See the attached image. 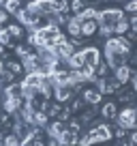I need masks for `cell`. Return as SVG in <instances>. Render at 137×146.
<instances>
[{"label": "cell", "mask_w": 137, "mask_h": 146, "mask_svg": "<svg viewBox=\"0 0 137 146\" xmlns=\"http://www.w3.org/2000/svg\"><path fill=\"white\" fill-rule=\"evenodd\" d=\"M7 17H9V15H7V11H5V9H0V26L7 22Z\"/></svg>", "instance_id": "33"}, {"label": "cell", "mask_w": 137, "mask_h": 146, "mask_svg": "<svg viewBox=\"0 0 137 146\" xmlns=\"http://www.w3.org/2000/svg\"><path fill=\"white\" fill-rule=\"evenodd\" d=\"M7 30H9V36H11V41H13V39H17V41H19V39L24 36V28L19 26V24H13V26H9Z\"/></svg>", "instance_id": "22"}, {"label": "cell", "mask_w": 137, "mask_h": 146, "mask_svg": "<svg viewBox=\"0 0 137 146\" xmlns=\"http://www.w3.org/2000/svg\"><path fill=\"white\" fill-rule=\"evenodd\" d=\"M67 129V123H60V120H54L51 125H47L45 127V131H47V135L51 137V140H56V137L60 135V133Z\"/></svg>", "instance_id": "14"}, {"label": "cell", "mask_w": 137, "mask_h": 146, "mask_svg": "<svg viewBox=\"0 0 137 146\" xmlns=\"http://www.w3.org/2000/svg\"><path fill=\"white\" fill-rule=\"evenodd\" d=\"M5 69L11 73V75H13V78H15V75H19V73H24L22 64H19V62H15V60H9V62L5 64Z\"/></svg>", "instance_id": "23"}, {"label": "cell", "mask_w": 137, "mask_h": 146, "mask_svg": "<svg viewBox=\"0 0 137 146\" xmlns=\"http://www.w3.org/2000/svg\"><path fill=\"white\" fill-rule=\"evenodd\" d=\"M0 146H22V140L17 135H13V133H9V135H5L0 140Z\"/></svg>", "instance_id": "21"}, {"label": "cell", "mask_w": 137, "mask_h": 146, "mask_svg": "<svg viewBox=\"0 0 137 146\" xmlns=\"http://www.w3.org/2000/svg\"><path fill=\"white\" fill-rule=\"evenodd\" d=\"M116 114H118V103L116 101H107V103H103V108H101V116L107 120H114Z\"/></svg>", "instance_id": "12"}, {"label": "cell", "mask_w": 137, "mask_h": 146, "mask_svg": "<svg viewBox=\"0 0 137 146\" xmlns=\"http://www.w3.org/2000/svg\"><path fill=\"white\" fill-rule=\"evenodd\" d=\"M77 137H79V135H75L73 131H68V127H67V129H64V131L60 133V135L56 137L54 142H58L60 146H75V144H77Z\"/></svg>", "instance_id": "10"}, {"label": "cell", "mask_w": 137, "mask_h": 146, "mask_svg": "<svg viewBox=\"0 0 137 146\" xmlns=\"http://www.w3.org/2000/svg\"><path fill=\"white\" fill-rule=\"evenodd\" d=\"M88 133L92 135L94 144H96V142H107L109 137H114V135H111V129L107 127V125H96V127H92Z\"/></svg>", "instance_id": "6"}, {"label": "cell", "mask_w": 137, "mask_h": 146, "mask_svg": "<svg viewBox=\"0 0 137 146\" xmlns=\"http://www.w3.org/2000/svg\"><path fill=\"white\" fill-rule=\"evenodd\" d=\"M51 54L56 56V58L60 60V64L62 62H67L68 58H71V54H73V47H71V43L67 41V39H64V41H60V43H56L54 47H51Z\"/></svg>", "instance_id": "5"}, {"label": "cell", "mask_w": 137, "mask_h": 146, "mask_svg": "<svg viewBox=\"0 0 137 146\" xmlns=\"http://www.w3.org/2000/svg\"><path fill=\"white\" fill-rule=\"evenodd\" d=\"M84 108V101L82 99H71V105H68V112H79Z\"/></svg>", "instance_id": "29"}, {"label": "cell", "mask_w": 137, "mask_h": 146, "mask_svg": "<svg viewBox=\"0 0 137 146\" xmlns=\"http://www.w3.org/2000/svg\"><path fill=\"white\" fill-rule=\"evenodd\" d=\"M122 17H124V11L122 9H103V11L96 13L94 22H96V26H111V28H114Z\"/></svg>", "instance_id": "1"}, {"label": "cell", "mask_w": 137, "mask_h": 146, "mask_svg": "<svg viewBox=\"0 0 137 146\" xmlns=\"http://www.w3.org/2000/svg\"><path fill=\"white\" fill-rule=\"evenodd\" d=\"M67 64H68V71H79V69L84 67L82 52H73V54H71V58L67 60Z\"/></svg>", "instance_id": "17"}, {"label": "cell", "mask_w": 137, "mask_h": 146, "mask_svg": "<svg viewBox=\"0 0 137 146\" xmlns=\"http://www.w3.org/2000/svg\"><path fill=\"white\" fill-rule=\"evenodd\" d=\"M5 45H11V36L7 28H0V47H5Z\"/></svg>", "instance_id": "26"}, {"label": "cell", "mask_w": 137, "mask_h": 146, "mask_svg": "<svg viewBox=\"0 0 137 146\" xmlns=\"http://www.w3.org/2000/svg\"><path fill=\"white\" fill-rule=\"evenodd\" d=\"M5 99H22V84H7L5 86Z\"/></svg>", "instance_id": "13"}, {"label": "cell", "mask_w": 137, "mask_h": 146, "mask_svg": "<svg viewBox=\"0 0 137 146\" xmlns=\"http://www.w3.org/2000/svg\"><path fill=\"white\" fill-rule=\"evenodd\" d=\"M32 52H34V47H28V45H24V43H17V45H15V54H17L19 58H26Z\"/></svg>", "instance_id": "24"}, {"label": "cell", "mask_w": 137, "mask_h": 146, "mask_svg": "<svg viewBox=\"0 0 137 146\" xmlns=\"http://www.w3.org/2000/svg\"><path fill=\"white\" fill-rule=\"evenodd\" d=\"M111 135H116V137H118V142H122V140H126V135H128V133H126V129H116V133H111Z\"/></svg>", "instance_id": "31"}, {"label": "cell", "mask_w": 137, "mask_h": 146, "mask_svg": "<svg viewBox=\"0 0 137 146\" xmlns=\"http://www.w3.org/2000/svg\"><path fill=\"white\" fill-rule=\"evenodd\" d=\"M77 144L79 146H92V144H94V140H92L90 133H86V135H79L77 137Z\"/></svg>", "instance_id": "28"}, {"label": "cell", "mask_w": 137, "mask_h": 146, "mask_svg": "<svg viewBox=\"0 0 137 146\" xmlns=\"http://www.w3.org/2000/svg\"><path fill=\"white\" fill-rule=\"evenodd\" d=\"M96 112H99V110H96L94 105H88V110H84V112H82V123H90V120L94 118Z\"/></svg>", "instance_id": "25"}, {"label": "cell", "mask_w": 137, "mask_h": 146, "mask_svg": "<svg viewBox=\"0 0 137 146\" xmlns=\"http://www.w3.org/2000/svg\"><path fill=\"white\" fill-rule=\"evenodd\" d=\"M79 35L82 36H92V35H96V22L94 19H90V22H82V30H79Z\"/></svg>", "instance_id": "19"}, {"label": "cell", "mask_w": 137, "mask_h": 146, "mask_svg": "<svg viewBox=\"0 0 137 146\" xmlns=\"http://www.w3.org/2000/svg\"><path fill=\"white\" fill-rule=\"evenodd\" d=\"M0 54H2V47H0Z\"/></svg>", "instance_id": "37"}, {"label": "cell", "mask_w": 137, "mask_h": 146, "mask_svg": "<svg viewBox=\"0 0 137 146\" xmlns=\"http://www.w3.org/2000/svg\"><path fill=\"white\" fill-rule=\"evenodd\" d=\"M30 146H45V144H43L41 140H32V144H30Z\"/></svg>", "instance_id": "34"}, {"label": "cell", "mask_w": 137, "mask_h": 146, "mask_svg": "<svg viewBox=\"0 0 137 146\" xmlns=\"http://www.w3.org/2000/svg\"><path fill=\"white\" fill-rule=\"evenodd\" d=\"M131 78H133V69L128 67V64H120L118 69H114V80L120 84V86H124Z\"/></svg>", "instance_id": "7"}, {"label": "cell", "mask_w": 137, "mask_h": 146, "mask_svg": "<svg viewBox=\"0 0 137 146\" xmlns=\"http://www.w3.org/2000/svg\"><path fill=\"white\" fill-rule=\"evenodd\" d=\"M116 123H118L120 129H135L137 127V112L133 105H128V108H124L122 112H118L116 114Z\"/></svg>", "instance_id": "3"}, {"label": "cell", "mask_w": 137, "mask_h": 146, "mask_svg": "<svg viewBox=\"0 0 137 146\" xmlns=\"http://www.w3.org/2000/svg\"><path fill=\"white\" fill-rule=\"evenodd\" d=\"M101 99H103V97H101L96 90H92V88L84 90V95H82V101H84V103H88V105H94V108L101 103Z\"/></svg>", "instance_id": "15"}, {"label": "cell", "mask_w": 137, "mask_h": 146, "mask_svg": "<svg viewBox=\"0 0 137 146\" xmlns=\"http://www.w3.org/2000/svg\"><path fill=\"white\" fill-rule=\"evenodd\" d=\"M68 7H71V9H73L75 13H82V11L86 9V7L82 5V0H73V2H71V5H68Z\"/></svg>", "instance_id": "30"}, {"label": "cell", "mask_w": 137, "mask_h": 146, "mask_svg": "<svg viewBox=\"0 0 137 146\" xmlns=\"http://www.w3.org/2000/svg\"><path fill=\"white\" fill-rule=\"evenodd\" d=\"M73 95H75V92L71 90L67 84H64V86H54V99L60 101V103H64V101H68V99H73Z\"/></svg>", "instance_id": "11"}, {"label": "cell", "mask_w": 137, "mask_h": 146, "mask_svg": "<svg viewBox=\"0 0 137 146\" xmlns=\"http://www.w3.org/2000/svg\"><path fill=\"white\" fill-rule=\"evenodd\" d=\"M135 11H137V0H128L126 2V13L135 15Z\"/></svg>", "instance_id": "32"}, {"label": "cell", "mask_w": 137, "mask_h": 146, "mask_svg": "<svg viewBox=\"0 0 137 146\" xmlns=\"http://www.w3.org/2000/svg\"><path fill=\"white\" fill-rule=\"evenodd\" d=\"M96 13H99V11H96L94 7H86V9H84L82 13H77L75 17H77V19H79V24H82V22H90V19H96Z\"/></svg>", "instance_id": "18"}, {"label": "cell", "mask_w": 137, "mask_h": 146, "mask_svg": "<svg viewBox=\"0 0 137 146\" xmlns=\"http://www.w3.org/2000/svg\"><path fill=\"white\" fill-rule=\"evenodd\" d=\"M49 146H60V144H58V142H54V140H51V142H49Z\"/></svg>", "instance_id": "36"}, {"label": "cell", "mask_w": 137, "mask_h": 146, "mask_svg": "<svg viewBox=\"0 0 137 146\" xmlns=\"http://www.w3.org/2000/svg\"><path fill=\"white\" fill-rule=\"evenodd\" d=\"M67 30H68V35L73 36V39H82V35H79V30H82V24H79V19L77 17H71L67 24Z\"/></svg>", "instance_id": "16"}, {"label": "cell", "mask_w": 137, "mask_h": 146, "mask_svg": "<svg viewBox=\"0 0 137 146\" xmlns=\"http://www.w3.org/2000/svg\"><path fill=\"white\" fill-rule=\"evenodd\" d=\"M131 30V28H128V22H126V15H124L122 19H120L118 24H116L114 26V35H118V36H122V35H126V32Z\"/></svg>", "instance_id": "20"}, {"label": "cell", "mask_w": 137, "mask_h": 146, "mask_svg": "<svg viewBox=\"0 0 137 146\" xmlns=\"http://www.w3.org/2000/svg\"><path fill=\"white\" fill-rule=\"evenodd\" d=\"M114 146H128V144H126V140H122V142H116Z\"/></svg>", "instance_id": "35"}, {"label": "cell", "mask_w": 137, "mask_h": 146, "mask_svg": "<svg viewBox=\"0 0 137 146\" xmlns=\"http://www.w3.org/2000/svg\"><path fill=\"white\" fill-rule=\"evenodd\" d=\"M96 32H99L101 36H105V39H111L114 28H111V26H96Z\"/></svg>", "instance_id": "27"}, {"label": "cell", "mask_w": 137, "mask_h": 146, "mask_svg": "<svg viewBox=\"0 0 137 146\" xmlns=\"http://www.w3.org/2000/svg\"><path fill=\"white\" fill-rule=\"evenodd\" d=\"M131 52V43L124 39V36H111L105 41V52L103 54H122V56H128Z\"/></svg>", "instance_id": "2"}, {"label": "cell", "mask_w": 137, "mask_h": 146, "mask_svg": "<svg viewBox=\"0 0 137 146\" xmlns=\"http://www.w3.org/2000/svg\"><path fill=\"white\" fill-rule=\"evenodd\" d=\"M79 52H82V58H84V67L96 69V64L101 62V52H99V47L90 45V47H82Z\"/></svg>", "instance_id": "4"}, {"label": "cell", "mask_w": 137, "mask_h": 146, "mask_svg": "<svg viewBox=\"0 0 137 146\" xmlns=\"http://www.w3.org/2000/svg\"><path fill=\"white\" fill-rule=\"evenodd\" d=\"M22 105H24V99H2L0 108L5 110L7 114H17L22 110Z\"/></svg>", "instance_id": "9"}, {"label": "cell", "mask_w": 137, "mask_h": 146, "mask_svg": "<svg viewBox=\"0 0 137 146\" xmlns=\"http://www.w3.org/2000/svg\"><path fill=\"white\" fill-rule=\"evenodd\" d=\"M22 69L26 73H37V69L41 67V64H39V58H37V54H34V52H32V54H28L26 58H22Z\"/></svg>", "instance_id": "8"}]
</instances>
